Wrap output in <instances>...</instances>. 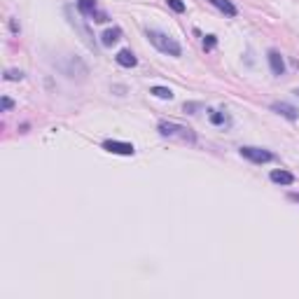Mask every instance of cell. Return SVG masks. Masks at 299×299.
<instances>
[{
  "label": "cell",
  "instance_id": "cell-1",
  "mask_svg": "<svg viewBox=\"0 0 299 299\" xmlns=\"http://www.w3.org/2000/svg\"><path fill=\"white\" fill-rule=\"evenodd\" d=\"M148 37H150V42L154 44L159 52L168 54V56H180V54H183V47H180V44H178L171 36L161 33V31H154V28H150V31H148Z\"/></svg>",
  "mask_w": 299,
  "mask_h": 299
},
{
  "label": "cell",
  "instance_id": "cell-2",
  "mask_svg": "<svg viewBox=\"0 0 299 299\" xmlns=\"http://www.w3.org/2000/svg\"><path fill=\"white\" fill-rule=\"evenodd\" d=\"M159 133L161 136H168V138H180V141H187V143H194L196 136L192 133V129L187 126H180V124H173V122H159Z\"/></svg>",
  "mask_w": 299,
  "mask_h": 299
},
{
  "label": "cell",
  "instance_id": "cell-3",
  "mask_svg": "<svg viewBox=\"0 0 299 299\" xmlns=\"http://www.w3.org/2000/svg\"><path fill=\"white\" fill-rule=\"evenodd\" d=\"M241 157L250 159V161H255V164H266V161H271L273 154L269 150H262V148H241Z\"/></svg>",
  "mask_w": 299,
  "mask_h": 299
},
{
  "label": "cell",
  "instance_id": "cell-4",
  "mask_svg": "<svg viewBox=\"0 0 299 299\" xmlns=\"http://www.w3.org/2000/svg\"><path fill=\"white\" fill-rule=\"evenodd\" d=\"M103 150L112 152V154H124V157H133L136 148L131 143H122V141H103Z\"/></svg>",
  "mask_w": 299,
  "mask_h": 299
},
{
  "label": "cell",
  "instance_id": "cell-5",
  "mask_svg": "<svg viewBox=\"0 0 299 299\" xmlns=\"http://www.w3.org/2000/svg\"><path fill=\"white\" fill-rule=\"evenodd\" d=\"M271 110L276 114H281V117H285V119H290V122H295L299 117V110L295 106H290V103H283V101H278V103H271Z\"/></svg>",
  "mask_w": 299,
  "mask_h": 299
},
{
  "label": "cell",
  "instance_id": "cell-6",
  "mask_svg": "<svg viewBox=\"0 0 299 299\" xmlns=\"http://www.w3.org/2000/svg\"><path fill=\"white\" fill-rule=\"evenodd\" d=\"M266 59H269V66H271V73L273 75H285V61H283V56L276 49H269V54H266Z\"/></svg>",
  "mask_w": 299,
  "mask_h": 299
},
{
  "label": "cell",
  "instance_id": "cell-7",
  "mask_svg": "<svg viewBox=\"0 0 299 299\" xmlns=\"http://www.w3.org/2000/svg\"><path fill=\"white\" fill-rule=\"evenodd\" d=\"M269 178H271V183H276V185H292V183H295V176H292L290 171H278V168H276V171H271V173H269Z\"/></svg>",
  "mask_w": 299,
  "mask_h": 299
},
{
  "label": "cell",
  "instance_id": "cell-8",
  "mask_svg": "<svg viewBox=\"0 0 299 299\" xmlns=\"http://www.w3.org/2000/svg\"><path fill=\"white\" fill-rule=\"evenodd\" d=\"M119 37H122V28H108L106 33L101 36V44H103V47H112Z\"/></svg>",
  "mask_w": 299,
  "mask_h": 299
},
{
  "label": "cell",
  "instance_id": "cell-9",
  "mask_svg": "<svg viewBox=\"0 0 299 299\" xmlns=\"http://www.w3.org/2000/svg\"><path fill=\"white\" fill-rule=\"evenodd\" d=\"M114 59H117V63H119V66H124V68H133V66L138 63V59L133 56L131 49H122V52L117 54Z\"/></svg>",
  "mask_w": 299,
  "mask_h": 299
},
{
  "label": "cell",
  "instance_id": "cell-10",
  "mask_svg": "<svg viewBox=\"0 0 299 299\" xmlns=\"http://www.w3.org/2000/svg\"><path fill=\"white\" fill-rule=\"evenodd\" d=\"M66 12H68V17H71V24H73V26H75V28H77V31H79V36L84 37V42H87L89 47H94V40H91V33H89L87 28H84V26H82V24H79V19H75V17H73V9L68 7V9H66Z\"/></svg>",
  "mask_w": 299,
  "mask_h": 299
},
{
  "label": "cell",
  "instance_id": "cell-11",
  "mask_svg": "<svg viewBox=\"0 0 299 299\" xmlns=\"http://www.w3.org/2000/svg\"><path fill=\"white\" fill-rule=\"evenodd\" d=\"M208 2H211V5H215V7L220 9V12H224L227 17H236V14H238L231 0H208Z\"/></svg>",
  "mask_w": 299,
  "mask_h": 299
},
{
  "label": "cell",
  "instance_id": "cell-12",
  "mask_svg": "<svg viewBox=\"0 0 299 299\" xmlns=\"http://www.w3.org/2000/svg\"><path fill=\"white\" fill-rule=\"evenodd\" d=\"M77 9L82 12V14L91 17V14L98 9V5H96V0H77Z\"/></svg>",
  "mask_w": 299,
  "mask_h": 299
},
{
  "label": "cell",
  "instance_id": "cell-13",
  "mask_svg": "<svg viewBox=\"0 0 299 299\" xmlns=\"http://www.w3.org/2000/svg\"><path fill=\"white\" fill-rule=\"evenodd\" d=\"M150 94L157 96V98H164V101H171V98H173V91H171L168 87H152L150 89Z\"/></svg>",
  "mask_w": 299,
  "mask_h": 299
},
{
  "label": "cell",
  "instance_id": "cell-14",
  "mask_svg": "<svg viewBox=\"0 0 299 299\" xmlns=\"http://www.w3.org/2000/svg\"><path fill=\"white\" fill-rule=\"evenodd\" d=\"M215 44H218V37H215V36H206V37H203V49H206V52L215 49Z\"/></svg>",
  "mask_w": 299,
  "mask_h": 299
},
{
  "label": "cell",
  "instance_id": "cell-15",
  "mask_svg": "<svg viewBox=\"0 0 299 299\" xmlns=\"http://www.w3.org/2000/svg\"><path fill=\"white\" fill-rule=\"evenodd\" d=\"M166 2L173 12H185V2H183V0H166Z\"/></svg>",
  "mask_w": 299,
  "mask_h": 299
},
{
  "label": "cell",
  "instance_id": "cell-16",
  "mask_svg": "<svg viewBox=\"0 0 299 299\" xmlns=\"http://www.w3.org/2000/svg\"><path fill=\"white\" fill-rule=\"evenodd\" d=\"M211 122L213 124H224L227 122V117H224L222 112H218V110H211Z\"/></svg>",
  "mask_w": 299,
  "mask_h": 299
},
{
  "label": "cell",
  "instance_id": "cell-17",
  "mask_svg": "<svg viewBox=\"0 0 299 299\" xmlns=\"http://www.w3.org/2000/svg\"><path fill=\"white\" fill-rule=\"evenodd\" d=\"M5 79H9V82L24 79V73H21V71H7V73H5Z\"/></svg>",
  "mask_w": 299,
  "mask_h": 299
},
{
  "label": "cell",
  "instance_id": "cell-18",
  "mask_svg": "<svg viewBox=\"0 0 299 299\" xmlns=\"http://www.w3.org/2000/svg\"><path fill=\"white\" fill-rule=\"evenodd\" d=\"M91 19H94V21H98V24H106V21H108V14H106V12H101V9H96V12L91 14Z\"/></svg>",
  "mask_w": 299,
  "mask_h": 299
},
{
  "label": "cell",
  "instance_id": "cell-19",
  "mask_svg": "<svg viewBox=\"0 0 299 299\" xmlns=\"http://www.w3.org/2000/svg\"><path fill=\"white\" fill-rule=\"evenodd\" d=\"M14 106V103H12V98H7V96H2V112H7L9 108Z\"/></svg>",
  "mask_w": 299,
  "mask_h": 299
},
{
  "label": "cell",
  "instance_id": "cell-20",
  "mask_svg": "<svg viewBox=\"0 0 299 299\" xmlns=\"http://www.w3.org/2000/svg\"><path fill=\"white\" fill-rule=\"evenodd\" d=\"M199 108V103H185V112H192L194 114V110Z\"/></svg>",
  "mask_w": 299,
  "mask_h": 299
},
{
  "label": "cell",
  "instance_id": "cell-21",
  "mask_svg": "<svg viewBox=\"0 0 299 299\" xmlns=\"http://www.w3.org/2000/svg\"><path fill=\"white\" fill-rule=\"evenodd\" d=\"M292 199H295V201H299V194H292Z\"/></svg>",
  "mask_w": 299,
  "mask_h": 299
},
{
  "label": "cell",
  "instance_id": "cell-22",
  "mask_svg": "<svg viewBox=\"0 0 299 299\" xmlns=\"http://www.w3.org/2000/svg\"><path fill=\"white\" fill-rule=\"evenodd\" d=\"M295 94H297V96H299V89H297V91H295Z\"/></svg>",
  "mask_w": 299,
  "mask_h": 299
}]
</instances>
